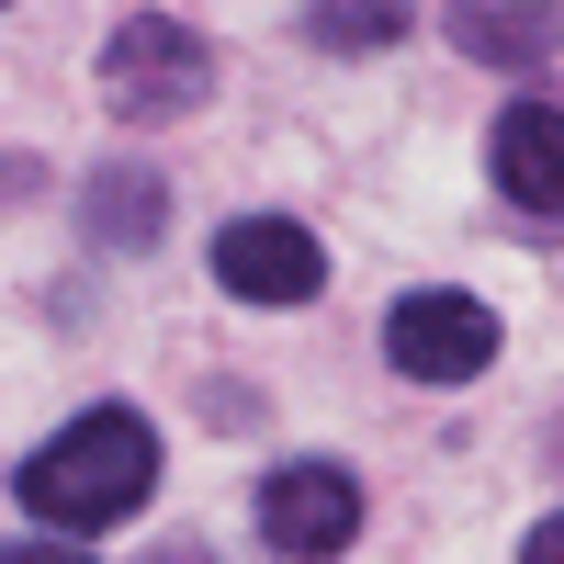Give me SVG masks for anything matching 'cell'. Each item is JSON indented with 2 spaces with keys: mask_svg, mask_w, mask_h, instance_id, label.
<instances>
[{
  "mask_svg": "<svg viewBox=\"0 0 564 564\" xmlns=\"http://www.w3.org/2000/svg\"><path fill=\"white\" fill-rule=\"evenodd\" d=\"M12 497L34 508L45 531H113V520H135V508L159 497V430L135 406H90L45 452H23Z\"/></svg>",
  "mask_w": 564,
  "mask_h": 564,
  "instance_id": "obj_1",
  "label": "cell"
},
{
  "mask_svg": "<svg viewBox=\"0 0 564 564\" xmlns=\"http://www.w3.org/2000/svg\"><path fill=\"white\" fill-rule=\"evenodd\" d=\"M520 564H564V508H553V520H542V531L520 542Z\"/></svg>",
  "mask_w": 564,
  "mask_h": 564,
  "instance_id": "obj_11",
  "label": "cell"
},
{
  "mask_svg": "<svg viewBox=\"0 0 564 564\" xmlns=\"http://www.w3.org/2000/svg\"><path fill=\"white\" fill-rule=\"evenodd\" d=\"M159 564H204V553H159Z\"/></svg>",
  "mask_w": 564,
  "mask_h": 564,
  "instance_id": "obj_12",
  "label": "cell"
},
{
  "mask_svg": "<svg viewBox=\"0 0 564 564\" xmlns=\"http://www.w3.org/2000/svg\"><path fill=\"white\" fill-rule=\"evenodd\" d=\"M486 159H497V193L520 215H564V102H508Z\"/></svg>",
  "mask_w": 564,
  "mask_h": 564,
  "instance_id": "obj_6",
  "label": "cell"
},
{
  "mask_svg": "<svg viewBox=\"0 0 564 564\" xmlns=\"http://www.w3.org/2000/svg\"><path fill=\"white\" fill-rule=\"evenodd\" d=\"M215 282L238 305H305L327 282V249L305 238L294 215H238V226H215Z\"/></svg>",
  "mask_w": 564,
  "mask_h": 564,
  "instance_id": "obj_5",
  "label": "cell"
},
{
  "mask_svg": "<svg viewBox=\"0 0 564 564\" xmlns=\"http://www.w3.org/2000/svg\"><path fill=\"white\" fill-rule=\"evenodd\" d=\"M452 45L486 68H542L564 45V0H452Z\"/></svg>",
  "mask_w": 564,
  "mask_h": 564,
  "instance_id": "obj_7",
  "label": "cell"
},
{
  "mask_svg": "<svg viewBox=\"0 0 564 564\" xmlns=\"http://www.w3.org/2000/svg\"><path fill=\"white\" fill-rule=\"evenodd\" d=\"M0 564H90V553H68V542H0Z\"/></svg>",
  "mask_w": 564,
  "mask_h": 564,
  "instance_id": "obj_10",
  "label": "cell"
},
{
  "mask_svg": "<svg viewBox=\"0 0 564 564\" xmlns=\"http://www.w3.org/2000/svg\"><path fill=\"white\" fill-rule=\"evenodd\" d=\"M159 215H170L159 170H90V226H102L113 249H148V238H159Z\"/></svg>",
  "mask_w": 564,
  "mask_h": 564,
  "instance_id": "obj_8",
  "label": "cell"
},
{
  "mask_svg": "<svg viewBox=\"0 0 564 564\" xmlns=\"http://www.w3.org/2000/svg\"><path fill=\"white\" fill-rule=\"evenodd\" d=\"M260 531L294 564H339L361 542V475L350 463H282V475L260 486Z\"/></svg>",
  "mask_w": 564,
  "mask_h": 564,
  "instance_id": "obj_4",
  "label": "cell"
},
{
  "mask_svg": "<svg viewBox=\"0 0 564 564\" xmlns=\"http://www.w3.org/2000/svg\"><path fill=\"white\" fill-rule=\"evenodd\" d=\"M384 361L406 372V384H475V372L497 361V316L475 305V294H406L395 316H384Z\"/></svg>",
  "mask_w": 564,
  "mask_h": 564,
  "instance_id": "obj_3",
  "label": "cell"
},
{
  "mask_svg": "<svg viewBox=\"0 0 564 564\" xmlns=\"http://www.w3.org/2000/svg\"><path fill=\"white\" fill-rule=\"evenodd\" d=\"M204 45L193 34H181L170 12H135L113 45H102V102L124 113V124H159V113H193L204 102Z\"/></svg>",
  "mask_w": 564,
  "mask_h": 564,
  "instance_id": "obj_2",
  "label": "cell"
},
{
  "mask_svg": "<svg viewBox=\"0 0 564 564\" xmlns=\"http://www.w3.org/2000/svg\"><path fill=\"white\" fill-rule=\"evenodd\" d=\"M305 34H316V45H339V57H372V45H395V34H406V0H316Z\"/></svg>",
  "mask_w": 564,
  "mask_h": 564,
  "instance_id": "obj_9",
  "label": "cell"
}]
</instances>
